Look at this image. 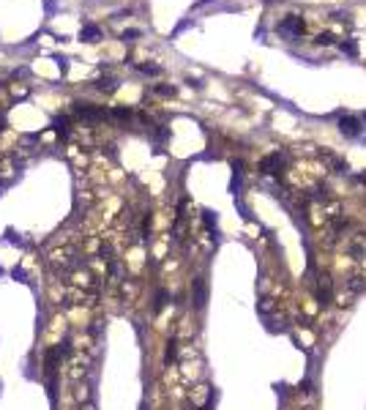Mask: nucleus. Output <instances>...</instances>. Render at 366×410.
I'll return each mask as SVG.
<instances>
[{"label":"nucleus","instance_id":"nucleus-5","mask_svg":"<svg viewBox=\"0 0 366 410\" xmlns=\"http://www.w3.org/2000/svg\"><path fill=\"white\" fill-rule=\"evenodd\" d=\"M137 36H140L137 30H126V33H123V38H126V41H131V38H137Z\"/></svg>","mask_w":366,"mask_h":410},{"label":"nucleus","instance_id":"nucleus-4","mask_svg":"<svg viewBox=\"0 0 366 410\" xmlns=\"http://www.w3.org/2000/svg\"><path fill=\"white\" fill-rule=\"evenodd\" d=\"M99 90H115V79H99Z\"/></svg>","mask_w":366,"mask_h":410},{"label":"nucleus","instance_id":"nucleus-6","mask_svg":"<svg viewBox=\"0 0 366 410\" xmlns=\"http://www.w3.org/2000/svg\"><path fill=\"white\" fill-rule=\"evenodd\" d=\"M342 50H344V52H350V55H355V44H352V41H347V44L342 47Z\"/></svg>","mask_w":366,"mask_h":410},{"label":"nucleus","instance_id":"nucleus-2","mask_svg":"<svg viewBox=\"0 0 366 410\" xmlns=\"http://www.w3.org/2000/svg\"><path fill=\"white\" fill-rule=\"evenodd\" d=\"M339 129H342L344 137H352V140H355V137H361V134H363V123H361L358 118L347 115V118L339 120Z\"/></svg>","mask_w":366,"mask_h":410},{"label":"nucleus","instance_id":"nucleus-3","mask_svg":"<svg viewBox=\"0 0 366 410\" xmlns=\"http://www.w3.org/2000/svg\"><path fill=\"white\" fill-rule=\"evenodd\" d=\"M101 30L96 28V25H87V28L82 30V41H99Z\"/></svg>","mask_w":366,"mask_h":410},{"label":"nucleus","instance_id":"nucleus-1","mask_svg":"<svg viewBox=\"0 0 366 410\" xmlns=\"http://www.w3.org/2000/svg\"><path fill=\"white\" fill-rule=\"evenodd\" d=\"M279 33H282V36H287V38H298V36L303 33V19L290 14V17L279 25Z\"/></svg>","mask_w":366,"mask_h":410}]
</instances>
